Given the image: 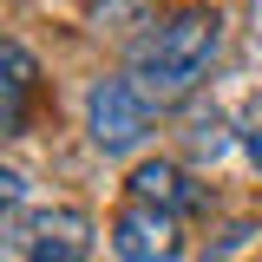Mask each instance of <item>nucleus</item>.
I'll use <instances>...</instances> for the list:
<instances>
[{"mask_svg":"<svg viewBox=\"0 0 262 262\" xmlns=\"http://www.w3.org/2000/svg\"><path fill=\"white\" fill-rule=\"evenodd\" d=\"M158 0H92V20L98 27H131V20H144Z\"/></svg>","mask_w":262,"mask_h":262,"instance_id":"1a4fd4ad","label":"nucleus"},{"mask_svg":"<svg viewBox=\"0 0 262 262\" xmlns=\"http://www.w3.org/2000/svg\"><path fill=\"white\" fill-rule=\"evenodd\" d=\"M85 131H92L98 151H131L144 131H151V105L131 92V79L118 72V79H98L92 92H85Z\"/></svg>","mask_w":262,"mask_h":262,"instance_id":"7ed1b4c3","label":"nucleus"},{"mask_svg":"<svg viewBox=\"0 0 262 262\" xmlns=\"http://www.w3.org/2000/svg\"><path fill=\"white\" fill-rule=\"evenodd\" d=\"M92 243L98 236L85 210H27L0 223V262H85Z\"/></svg>","mask_w":262,"mask_h":262,"instance_id":"f03ea898","label":"nucleus"},{"mask_svg":"<svg viewBox=\"0 0 262 262\" xmlns=\"http://www.w3.org/2000/svg\"><path fill=\"white\" fill-rule=\"evenodd\" d=\"M216 53H223V20L210 7H184V13L151 20V27L131 39L125 79H131V92L144 98L151 112H164V105H184L210 79Z\"/></svg>","mask_w":262,"mask_h":262,"instance_id":"f257e3e1","label":"nucleus"},{"mask_svg":"<svg viewBox=\"0 0 262 262\" xmlns=\"http://www.w3.org/2000/svg\"><path fill=\"white\" fill-rule=\"evenodd\" d=\"M184 144H190L196 158H223V151H229V125H223V112H196L190 131H184Z\"/></svg>","mask_w":262,"mask_h":262,"instance_id":"0eeeda50","label":"nucleus"},{"mask_svg":"<svg viewBox=\"0 0 262 262\" xmlns=\"http://www.w3.org/2000/svg\"><path fill=\"white\" fill-rule=\"evenodd\" d=\"M131 203H158V210H184V203H190V184H184V170H177V164L151 158V164H138V170H131Z\"/></svg>","mask_w":262,"mask_h":262,"instance_id":"423d86ee","label":"nucleus"},{"mask_svg":"<svg viewBox=\"0 0 262 262\" xmlns=\"http://www.w3.org/2000/svg\"><path fill=\"white\" fill-rule=\"evenodd\" d=\"M20 196H27V177H20V170H7V164H0V216H7V210H13V203H20Z\"/></svg>","mask_w":262,"mask_h":262,"instance_id":"9d476101","label":"nucleus"},{"mask_svg":"<svg viewBox=\"0 0 262 262\" xmlns=\"http://www.w3.org/2000/svg\"><path fill=\"white\" fill-rule=\"evenodd\" d=\"M112 249L125 262H177L184 223H177V210H158V203H125L112 216Z\"/></svg>","mask_w":262,"mask_h":262,"instance_id":"20e7f679","label":"nucleus"},{"mask_svg":"<svg viewBox=\"0 0 262 262\" xmlns=\"http://www.w3.org/2000/svg\"><path fill=\"white\" fill-rule=\"evenodd\" d=\"M236 144H243V151H249V164L262 170V92L236 112Z\"/></svg>","mask_w":262,"mask_h":262,"instance_id":"6e6552de","label":"nucleus"},{"mask_svg":"<svg viewBox=\"0 0 262 262\" xmlns=\"http://www.w3.org/2000/svg\"><path fill=\"white\" fill-rule=\"evenodd\" d=\"M33 92H39V59H33L20 39L0 33V138H13V131L27 125Z\"/></svg>","mask_w":262,"mask_h":262,"instance_id":"39448f33","label":"nucleus"}]
</instances>
